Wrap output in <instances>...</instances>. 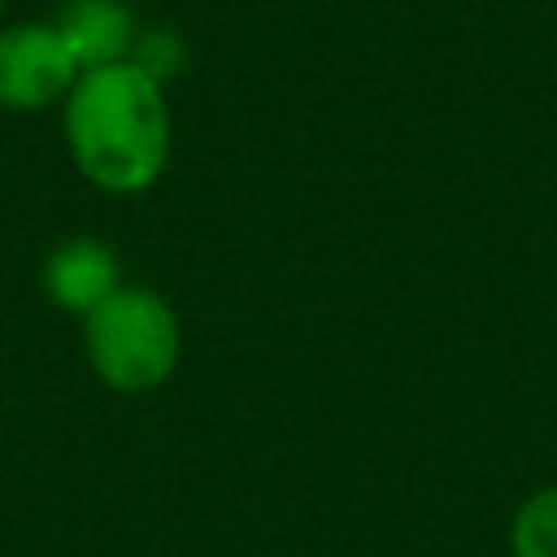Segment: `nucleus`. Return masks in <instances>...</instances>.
<instances>
[{
  "mask_svg": "<svg viewBox=\"0 0 557 557\" xmlns=\"http://www.w3.org/2000/svg\"><path fill=\"white\" fill-rule=\"evenodd\" d=\"M509 557H557V483L531 492L513 509Z\"/></svg>",
  "mask_w": 557,
  "mask_h": 557,
  "instance_id": "obj_6",
  "label": "nucleus"
},
{
  "mask_svg": "<svg viewBox=\"0 0 557 557\" xmlns=\"http://www.w3.org/2000/svg\"><path fill=\"white\" fill-rule=\"evenodd\" d=\"M122 283L126 278H122L117 252L104 239H96V235H70V239H61L44 257V265H39V287H44L48 305H57L61 313H74V318H87Z\"/></svg>",
  "mask_w": 557,
  "mask_h": 557,
  "instance_id": "obj_4",
  "label": "nucleus"
},
{
  "mask_svg": "<svg viewBox=\"0 0 557 557\" xmlns=\"http://www.w3.org/2000/svg\"><path fill=\"white\" fill-rule=\"evenodd\" d=\"M131 61L165 87L174 74H183V65H187V44H183V35L170 30V26H144L139 39H135Z\"/></svg>",
  "mask_w": 557,
  "mask_h": 557,
  "instance_id": "obj_7",
  "label": "nucleus"
},
{
  "mask_svg": "<svg viewBox=\"0 0 557 557\" xmlns=\"http://www.w3.org/2000/svg\"><path fill=\"white\" fill-rule=\"evenodd\" d=\"M83 352L104 387L122 396H144L174 379L183 357V326L161 292L144 283H122L104 305L83 318Z\"/></svg>",
  "mask_w": 557,
  "mask_h": 557,
  "instance_id": "obj_2",
  "label": "nucleus"
},
{
  "mask_svg": "<svg viewBox=\"0 0 557 557\" xmlns=\"http://www.w3.org/2000/svg\"><path fill=\"white\" fill-rule=\"evenodd\" d=\"M83 65L74 61L61 30L48 22H4L0 26V109L44 113L61 109Z\"/></svg>",
  "mask_w": 557,
  "mask_h": 557,
  "instance_id": "obj_3",
  "label": "nucleus"
},
{
  "mask_svg": "<svg viewBox=\"0 0 557 557\" xmlns=\"http://www.w3.org/2000/svg\"><path fill=\"white\" fill-rule=\"evenodd\" d=\"M61 135L74 170L96 191L144 196L170 165V96L135 61L83 70L61 104Z\"/></svg>",
  "mask_w": 557,
  "mask_h": 557,
  "instance_id": "obj_1",
  "label": "nucleus"
},
{
  "mask_svg": "<svg viewBox=\"0 0 557 557\" xmlns=\"http://www.w3.org/2000/svg\"><path fill=\"white\" fill-rule=\"evenodd\" d=\"M52 26L61 30V39L70 44V52L83 70H104V65L131 61L135 39L144 30L126 0H65L57 9Z\"/></svg>",
  "mask_w": 557,
  "mask_h": 557,
  "instance_id": "obj_5",
  "label": "nucleus"
},
{
  "mask_svg": "<svg viewBox=\"0 0 557 557\" xmlns=\"http://www.w3.org/2000/svg\"><path fill=\"white\" fill-rule=\"evenodd\" d=\"M4 4H9V0H0V26H4Z\"/></svg>",
  "mask_w": 557,
  "mask_h": 557,
  "instance_id": "obj_8",
  "label": "nucleus"
}]
</instances>
